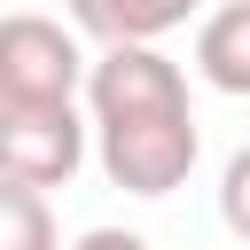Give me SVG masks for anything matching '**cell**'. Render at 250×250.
I'll return each mask as SVG.
<instances>
[{
	"label": "cell",
	"instance_id": "6da1fadb",
	"mask_svg": "<svg viewBox=\"0 0 250 250\" xmlns=\"http://www.w3.org/2000/svg\"><path fill=\"white\" fill-rule=\"evenodd\" d=\"M86 117H94V156L109 188L125 195H172L195 172V102L172 55L156 47H102L86 78Z\"/></svg>",
	"mask_w": 250,
	"mask_h": 250
},
{
	"label": "cell",
	"instance_id": "7a4b0ae2",
	"mask_svg": "<svg viewBox=\"0 0 250 250\" xmlns=\"http://www.w3.org/2000/svg\"><path fill=\"white\" fill-rule=\"evenodd\" d=\"M86 78L94 62L55 16L16 8L0 23V109H78Z\"/></svg>",
	"mask_w": 250,
	"mask_h": 250
},
{
	"label": "cell",
	"instance_id": "3957f363",
	"mask_svg": "<svg viewBox=\"0 0 250 250\" xmlns=\"http://www.w3.org/2000/svg\"><path fill=\"white\" fill-rule=\"evenodd\" d=\"M86 141H94V117L78 109H0V180H23V188H70L78 164H86Z\"/></svg>",
	"mask_w": 250,
	"mask_h": 250
},
{
	"label": "cell",
	"instance_id": "277c9868",
	"mask_svg": "<svg viewBox=\"0 0 250 250\" xmlns=\"http://www.w3.org/2000/svg\"><path fill=\"white\" fill-rule=\"evenodd\" d=\"M70 23L102 47H156L164 31H180L203 0H62Z\"/></svg>",
	"mask_w": 250,
	"mask_h": 250
},
{
	"label": "cell",
	"instance_id": "5b68a950",
	"mask_svg": "<svg viewBox=\"0 0 250 250\" xmlns=\"http://www.w3.org/2000/svg\"><path fill=\"white\" fill-rule=\"evenodd\" d=\"M195 70L234 102L250 94V0H219L195 23Z\"/></svg>",
	"mask_w": 250,
	"mask_h": 250
},
{
	"label": "cell",
	"instance_id": "8992f818",
	"mask_svg": "<svg viewBox=\"0 0 250 250\" xmlns=\"http://www.w3.org/2000/svg\"><path fill=\"white\" fill-rule=\"evenodd\" d=\"M0 250H62L55 234V203L23 180H0Z\"/></svg>",
	"mask_w": 250,
	"mask_h": 250
},
{
	"label": "cell",
	"instance_id": "52a82bcc",
	"mask_svg": "<svg viewBox=\"0 0 250 250\" xmlns=\"http://www.w3.org/2000/svg\"><path fill=\"white\" fill-rule=\"evenodd\" d=\"M219 219H227V234L250 250V148H234L227 172H219Z\"/></svg>",
	"mask_w": 250,
	"mask_h": 250
},
{
	"label": "cell",
	"instance_id": "ba28073f",
	"mask_svg": "<svg viewBox=\"0 0 250 250\" xmlns=\"http://www.w3.org/2000/svg\"><path fill=\"white\" fill-rule=\"evenodd\" d=\"M70 250H148V242H141L133 227H86V234H78Z\"/></svg>",
	"mask_w": 250,
	"mask_h": 250
}]
</instances>
